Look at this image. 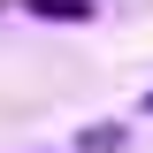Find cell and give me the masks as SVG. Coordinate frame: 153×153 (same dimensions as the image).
Wrapping results in <instances>:
<instances>
[{"instance_id": "3957f363", "label": "cell", "mask_w": 153, "mask_h": 153, "mask_svg": "<svg viewBox=\"0 0 153 153\" xmlns=\"http://www.w3.org/2000/svg\"><path fill=\"white\" fill-rule=\"evenodd\" d=\"M146 107H153V100H146Z\"/></svg>"}, {"instance_id": "6da1fadb", "label": "cell", "mask_w": 153, "mask_h": 153, "mask_svg": "<svg viewBox=\"0 0 153 153\" xmlns=\"http://www.w3.org/2000/svg\"><path fill=\"white\" fill-rule=\"evenodd\" d=\"M31 16H61V23H84L92 8H84V0H31Z\"/></svg>"}, {"instance_id": "7a4b0ae2", "label": "cell", "mask_w": 153, "mask_h": 153, "mask_svg": "<svg viewBox=\"0 0 153 153\" xmlns=\"http://www.w3.org/2000/svg\"><path fill=\"white\" fill-rule=\"evenodd\" d=\"M107 146H123V130H107V123H92V130H84V153H107Z\"/></svg>"}]
</instances>
